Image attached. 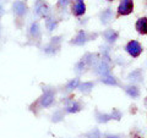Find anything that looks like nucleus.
Segmentation results:
<instances>
[{"label":"nucleus","mask_w":147,"mask_h":138,"mask_svg":"<svg viewBox=\"0 0 147 138\" xmlns=\"http://www.w3.org/2000/svg\"><path fill=\"white\" fill-rule=\"evenodd\" d=\"M55 89L54 88H50V87H44L43 88V93L42 95L37 99V102L33 103V107L37 108H40V109H47L50 108L55 102ZM31 107V108H33Z\"/></svg>","instance_id":"obj_1"},{"label":"nucleus","mask_w":147,"mask_h":138,"mask_svg":"<svg viewBox=\"0 0 147 138\" xmlns=\"http://www.w3.org/2000/svg\"><path fill=\"white\" fill-rule=\"evenodd\" d=\"M27 11H28V6L24 0H16V1L12 3V12L16 18V22L24 21V18L27 15Z\"/></svg>","instance_id":"obj_2"},{"label":"nucleus","mask_w":147,"mask_h":138,"mask_svg":"<svg viewBox=\"0 0 147 138\" xmlns=\"http://www.w3.org/2000/svg\"><path fill=\"white\" fill-rule=\"evenodd\" d=\"M125 52L130 55L131 58H139L140 55L144 52V48H142L141 43L136 39H132V40H129L125 45Z\"/></svg>","instance_id":"obj_3"},{"label":"nucleus","mask_w":147,"mask_h":138,"mask_svg":"<svg viewBox=\"0 0 147 138\" xmlns=\"http://www.w3.org/2000/svg\"><path fill=\"white\" fill-rule=\"evenodd\" d=\"M134 11V0H120L117 10V16H127Z\"/></svg>","instance_id":"obj_4"},{"label":"nucleus","mask_w":147,"mask_h":138,"mask_svg":"<svg viewBox=\"0 0 147 138\" xmlns=\"http://www.w3.org/2000/svg\"><path fill=\"white\" fill-rule=\"evenodd\" d=\"M40 38H42V31H40V26L38 22H32L30 28H28V39L32 40L34 44L38 45L40 43Z\"/></svg>","instance_id":"obj_5"},{"label":"nucleus","mask_w":147,"mask_h":138,"mask_svg":"<svg viewBox=\"0 0 147 138\" xmlns=\"http://www.w3.org/2000/svg\"><path fill=\"white\" fill-rule=\"evenodd\" d=\"M71 13L75 17H81L86 13L85 0H72L71 1Z\"/></svg>","instance_id":"obj_6"},{"label":"nucleus","mask_w":147,"mask_h":138,"mask_svg":"<svg viewBox=\"0 0 147 138\" xmlns=\"http://www.w3.org/2000/svg\"><path fill=\"white\" fill-rule=\"evenodd\" d=\"M34 12H36L37 16H39V17H42V18L49 17L50 10H49L48 4L45 3L44 0H37L36 5H34Z\"/></svg>","instance_id":"obj_7"},{"label":"nucleus","mask_w":147,"mask_h":138,"mask_svg":"<svg viewBox=\"0 0 147 138\" xmlns=\"http://www.w3.org/2000/svg\"><path fill=\"white\" fill-rule=\"evenodd\" d=\"M60 38L61 37H54V38L50 39V42L43 48L44 53L45 54H50V55L58 53V50L60 49V40H59Z\"/></svg>","instance_id":"obj_8"},{"label":"nucleus","mask_w":147,"mask_h":138,"mask_svg":"<svg viewBox=\"0 0 147 138\" xmlns=\"http://www.w3.org/2000/svg\"><path fill=\"white\" fill-rule=\"evenodd\" d=\"M135 29L139 34L146 36L147 34V17H140L137 18L136 23H135Z\"/></svg>","instance_id":"obj_9"},{"label":"nucleus","mask_w":147,"mask_h":138,"mask_svg":"<svg viewBox=\"0 0 147 138\" xmlns=\"http://www.w3.org/2000/svg\"><path fill=\"white\" fill-rule=\"evenodd\" d=\"M87 40H88V34H87L85 31H79L77 34L70 40V43L75 44V45H84Z\"/></svg>","instance_id":"obj_10"},{"label":"nucleus","mask_w":147,"mask_h":138,"mask_svg":"<svg viewBox=\"0 0 147 138\" xmlns=\"http://www.w3.org/2000/svg\"><path fill=\"white\" fill-rule=\"evenodd\" d=\"M81 109H82V107L79 102H76V100H70L65 107V111L69 114H75V113H79Z\"/></svg>","instance_id":"obj_11"},{"label":"nucleus","mask_w":147,"mask_h":138,"mask_svg":"<svg viewBox=\"0 0 147 138\" xmlns=\"http://www.w3.org/2000/svg\"><path fill=\"white\" fill-rule=\"evenodd\" d=\"M124 88H125V93L130 96V98L136 99V98H139V96H140V89L137 88L136 86L129 84V86H125Z\"/></svg>","instance_id":"obj_12"},{"label":"nucleus","mask_w":147,"mask_h":138,"mask_svg":"<svg viewBox=\"0 0 147 138\" xmlns=\"http://www.w3.org/2000/svg\"><path fill=\"white\" fill-rule=\"evenodd\" d=\"M103 37H104V39L107 40L108 43L113 44V43H115V40L118 39L119 34H118V32H115L114 29H107L103 33Z\"/></svg>","instance_id":"obj_13"},{"label":"nucleus","mask_w":147,"mask_h":138,"mask_svg":"<svg viewBox=\"0 0 147 138\" xmlns=\"http://www.w3.org/2000/svg\"><path fill=\"white\" fill-rule=\"evenodd\" d=\"M96 71H97V73H99V75H102V76H107L109 75V65H108V62L107 61H104L102 60L99 64H98V66L96 67Z\"/></svg>","instance_id":"obj_14"},{"label":"nucleus","mask_w":147,"mask_h":138,"mask_svg":"<svg viewBox=\"0 0 147 138\" xmlns=\"http://www.w3.org/2000/svg\"><path fill=\"white\" fill-rule=\"evenodd\" d=\"M93 86L94 83L93 82H84V83H80L79 87H77V89H79L80 92H82V93H85V94H88L93 89Z\"/></svg>","instance_id":"obj_15"},{"label":"nucleus","mask_w":147,"mask_h":138,"mask_svg":"<svg viewBox=\"0 0 147 138\" xmlns=\"http://www.w3.org/2000/svg\"><path fill=\"white\" fill-rule=\"evenodd\" d=\"M57 27H58V21H55L54 18H52V17L45 18V28H47V31L53 32Z\"/></svg>","instance_id":"obj_16"},{"label":"nucleus","mask_w":147,"mask_h":138,"mask_svg":"<svg viewBox=\"0 0 147 138\" xmlns=\"http://www.w3.org/2000/svg\"><path fill=\"white\" fill-rule=\"evenodd\" d=\"M79 84H80V80H79V78H74V80H70L66 83V86H65V90L66 92H71L74 89H77Z\"/></svg>","instance_id":"obj_17"},{"label":"nucleus","mask_w":147,"mask_h":138,"mask_svg":"<svg viewBox=\"0 0 147 138\" xmlns=\"http://www.w3.org/2000/svg\"><path fill=\"white\" fill-rule=\"evenodd\" d=\"M129 80L131 82H142V75H141V71L136 70L134 72H131L130 75H129Z\"/></svg>","instance_id":"obj_18"},{"label":"nucleus","mask_w":147,"mask_h":138,"mask_svg":"<svg viewBox=\"0 0 147 138\" xmlns=\"http://www.w3.org/2000/svg\"><path fill=\"white\" fill-rule=\"evenodd\" d=\"M100 81H102L104 84H108V86H118L117 80L113 76H109V75L102 76V80H100Z\"/></svg>","instance_id":"obj_19"},{"label":"nucleus","mask_w":147,"mask_h":138,"mask_svg":"<svg viewBox=\"0 0 147 138\" xmlns=\"http://www.w3.org/2000/svg\"><path fill=\"white\" fill-rule=\"evenodd\" d=\"M96 117H97V121L100 122V123H105V122H108L109 120H112V119H110V115L100 114L99 111H96Z\"/></svg>","instance_id":"obj_20"},{"label":"nucleus","mask_w":147,"mask_h":138,"mask_svg":"<svg viewBox=\"0 0 147 138\" xmlns=\"http://www.w3.org/2000/svg\"><path fill=\"white\" fill-rule=\"evenodd\" d=\"M110 119H112V120H117V121H119V120L121 119V113L119 111L118 109H113L112 114H110Z\"/></svg>","instance_id":"obj_21"},{"label":"nucleus","mask_w":147,"mask_h":138,"mask_svg":"<svg viewBox=\"0 0 147 138\" xmlns=\"http://www.w3.org/2000/svg\"><path fill=\"white\" fill-rule=\"evenodd\" d=\"M61 119H64L63 115H61V111H55V113L53 114V120H52V121L59 122V121H61Z\"/></svg>","instance_id":"obj_22"},{"label":"nucleus","mask_w":147,"mask_h":138,"mask_svg":"<svg viewBox=\"0 0 147 138\" xmlns=\"http://www.w3.org/2000/svg\"><path fill=\"white\" fill-rule=\"evenodd\" d=\"M71 1L72 0H58V6L64 9V7H66L69 4H71Z\"/></svg>","instance_id":"obj_23"},{"label":"nucleus","mask_w":147,"mask_h":138,"mask_svg":"<svg viewBox=\"0 0 147 138\" xmlns=\"http://www.w3.org/2000/svg\"><path fill=\"white\" fill-rule=\"evenodd\" d=\"M87 138H100V133L98 130H94V131H91L88 135H87Z\"/></svg>","instance_id":"obj_24"},{"label":"nucleus","mask_w":147,"mask_h":138,"mask_svg":"<svg viewBox=\"0 0 147 138\" xmlns=\"http://www.w3.org/2000/svg\"><path fill=\"white\" fill-rule=\"evenodd\" d=\"M104 138H121V136H119V135H105Z\"/></svg>","instance_id":"obj_25"},{"label":"nucleus","mask_w":147,"mask_h":138,"mask_svg":"<svg viewBox=\"0 0 147 138\" xmlns=\"http://www.w3.org/2000/svg\"><path fill=\"white\" fill-rule=\"evenodd\" d=\"M4 12H5V11H4V7H3V5H1V3H0V18L3 17Z\"/></svg>","instance_id":"obj_26"},{"label":"nucleus","mask_w":147,"mask_h":138,"mask_svg":"<svg viewBox=\"0 0 147 138\" xmlns=\"http://www.w3.org/2000/svg\"><path fill=\"white\" fill-rule=\"evenodd\" d=\"M0 38H1V25H0Z\"/></svg>","instance_id":"obj_27"},{"label":"nucleus","mask_w":147,"mask_h":138,"mask_svg":"<svg viewBox=\"0 0 147 138\" xmlns=\"http://www.w3.org/2000/svg\"><path fill=\"white\" fill-rule=\"evenodd\" d=\"M107 1H109V3H114L115 0H107Z\"/></svg>","instance_id":"obj_28"},{"label":"nucleus","mask_w":147,"mask_h":138,"mask_svg":"<svg viewBox=\"0 0 147 138\" xmlns=\"http://www.w3.org/2000/svg\"><path fill=\"white\" fill-rule=\"evenodd\" d=\"M145 102H146V104H147V98H146V99H145Z\"/></svg>","instance_id":"obj_29"}]
</instances>
